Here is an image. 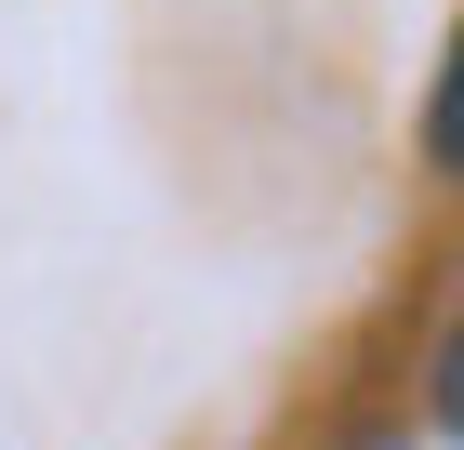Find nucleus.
<instances>
[{
	"instance_id": "obj_1",
	"label": "nucleus",
	"mask_w": 464,
	"mask_h": 450,
	"mask_svg": "<svg viewBox=\"0 0 464 450\" xmlns=\"http://www.w3.org/2000/svg\"><path fill=\"white\" fill-rule=\"evenodd\" d=\"M425 146L464 173V40H451V67H438V106H425Z\"/></svg>"
},
{
	"instance_id": "obj_2",
	"label": "nucleus",
	"mask_w": 464,
	"mask_h": 450,
	"mask_svg": "<svg viewBox=\"0 0 464 450\" xmlns=\"http://www.w3.org/2000/svg\"><path fill=\"white\" fill-rule=\"evenodd\" d=\"M425 411H438V424H451V437H464V331H451V345H438V371H425Z\"/></svg>"
}]
</instances>
